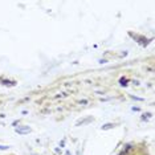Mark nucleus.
Returning a JSON list of instances; mask_svg holds the SVG:
<instances>
[{"instance_id": "obj_5", "label": "nucleus", "mask_w": 155, "mask_h": 155, "mask_svg": "<svg viewBox=\"0 0 155 155\" xmlns=\"http://www.w3.org/2000/svg\"><path fill=\"white\" fill-rule=\"evenodd\" d=\"M8 149H9V146H3V144H0V150L5 151V150H8Z\"/></svg>"}, {"instance_id": "obj_3", "label": "nucleus", "mask_w": 155, "mask_h": 155, "mask_svg": "<svg viewBox=\"0 0 155 155\" xmlns=\"http://www.w3.org/2000/svg\"><path fill=\"white\" fill-rule=\"evenodd\" d=\"M115 125L114 123H105V125H102V130H110V129H114Z\"/></svg>"}, {"instance_id": "obj_4", "label": "nucleus", "mask_w": 155, "mask_h": 155, "mask_svg": "<svg viewBox=\"0 0 155 155\" xmlns=\"http://www.w3.org/2000/svg\"><path fill=\"white\" fill-rule=\"evenodd\" d=\"M126 82H127V80H126V78H121V85H122V86H126V85H127Z\"/></svg>"}, {"instance_id": "obj_2", "label": "nucleus", "mask_w": 155, "mask_h": 155, "mask_svg": "<svg viewBox=\"0 0 155 155\" xmlns=\"http://www.w3.org/2000/svg\"><path fill=\"white\" fill-rule=\"evenodd\" d=\"M93 121V118H86V119H81V121H78L76 123V126H81V125H85V123H89V122H91Z\"/></svg>"}, {"instance_id": "obj_6", "label": "nucleus", "mask_w": 155, "mask_h": 155, "mask_svg": "<svg viewBox=\"0 0 155 155\" xmlns=\"http://www.w3.org/2000/svg\"><path fill=\"white\" fill-rule=\"evenodd\" d=\"M133 100H137V101H142V98H139V97H135V96H131Z\"/></svg>"}, {"instance_id": "obj_1", "label": "nucleus", "mask_w": 155, "mask_h": 155, "mask_svg": "<svg viewBox=\"0 0 155 155\" xmlns=\"http://www.w3.org/2000/svg\"><path fill=\"white\" fill-rule=\"evenodd\" d=\"M15 131L19 134V135H27V134H29L32 131V129H31L29 126H19V127H16Z\"/></svg>"}]
</instances>
